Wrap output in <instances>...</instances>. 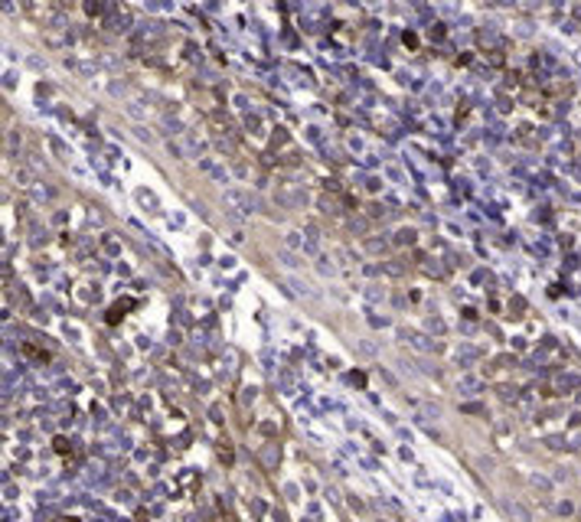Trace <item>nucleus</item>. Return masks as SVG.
Returning <instances> with one entry per match:
<instances>
[{
    "instance_id": "f257e3e1",
    "label": "nucleus",
    "mask_w": 581,
    "mask_h": 522,
    "mask_svg": "<svg viewBox=\"0 0 581 522\" xmlns=\"http://www.w3.org/2000/svg\"><path fill=\"white\" fill-rule=\"evenodd\" d=\"M222 206H226V216L232 219V222H245V219H251L258 212V199L245 186H229L226 193H222Z\"/></svg>"
},
{
    "instance_id": "f03ea898",
    "label": "nucleus",
    "mask_w": 581,
    "mask_h": 522,
    "mask_svg": "<svg viewBox=\"0 0 581 522\" xmlns=\"http://www.w3.org/2000/svg\"><path fill=\"white\" fill-rule=\"evenodd\" d=\"M284 284H288V288H290V290H294V294H297V297H307V300H314V297H317V290H314V284H307V281H300V278H294V274H290V278H284Z\"/></svg>"
},
{
    "instance_id": "7ed1b4c3",
    "label": "nucleus",
    "mask_w": 581,
    "mask_h": 522,
    "mask_svg": "<svg viewBox=\"0 0 581 522\" xmlns=\"http://www.w3.org/2000/svg\"><path fill=\"white\" fill-rule=\"evenodd\" d=\"M402 336H405V343H411L418 352H431V349H434V343H431V340H428L424 333H402Z\"/></svg>"
},
{
    "instance_id": "20e7f679",
    "label": "nucleus",
    "mask_w": 581,
    "mask_h": 522,
    "mask_svg": "<svg viewBox=\"0 0 581 522\" xmlns=\"http://www.w3.org/2000/svg\"><path fill=\"white\" fill-rule=\"evenodd\" d=\"M418 411H421V414H418V421H421V424H424V421H438L441 418V408L431 405V402H421V405H418Z\"/></svg>"
},
{
    "instance_id": "39448f33",
    "label": "nucleus",
    "mask_w": 581,
    "mask_h": 522,
    "mask_svg": "<svg viewBox=\"0 0 581 522\" xmlns=\"http://www.w3.org/2000/svg\"><path fill=\"white\" fill-rule=\"evenodd\" d=\"M503 509L513 516V519H519V522H532V516L526 513V509L519 506V503H510V499H503Z\"/></svg>"
},
{
    "instance_id": "423d86ee",
    "label": "nucleus",
    "mask_w": 581,
    "mask_h": 522,
    "mask_svg": "<svg viewBox=\"0 0 581 522\" xmlns=\"http://www.w3.org/2000/svg\"><path fill=\"white\" fill-rule=\"evenodd\" d=\"M124 111H127V115L134 117V121H147V117H150V111L144 108L141 102H127V105H124Z\"/></svg>"
},
{
    "instance_id": "0eeeda50",
    "label": "nucleus",
    "mask_w": 581,
    "mask_h": 522,
    "mask_svg": "<svg viewBox=\"0 0 581 522\" xmlns=\"http://www.w3.org/2000/svg\"><path fill=\"white\" fill-rule=\"evenodd\" d=\"M278 258H281V265L290 268V271H300V268H304V261H297V255H294V251H288V248H284Z\"/></svg>"
},
{
    "instance_id": "6e6552de",
    "label": "nucleus",
    "mask_w": 581,
    "mask_h": 522,
    "mask_svg": "<svg viewBox=\"0 0 581 522\" xmlns=\"http://www.w3.org/2000/svg\"><path fill=\"white\" fill-rule=\"evenodd\" d=\"M284 248H288V251H300V248H304V238H300V232H294V229H290V232L284 235Z\"/></svg>"
},
{
    "instance_id": "1a4fd4ad",
    "label": "nucleus",
    "mask_w": 581,
    "mask_h": 522,
    "mask_svg": "<svg viewBox=\"0 0 581 522\" xmlns=\"http://www.w3.org/2000/svg\"><path fill=\"white\" fill-rule=\"evenodd\" d=\"M320 212H323V216H337L340 203H337V199H330V196H320Z\"/></svg>"
},
{
    "instance_id": "9d476101",
    "label": "nucleus",
    "mask_w": 581,
    "mask_h": 522,
    "mask_svg": "<svg viewBox=\"0 0 581 522\" xmlns=\"http://www.w3.org/2000/svg\"><path fill=\"white\" fill-rule=\"evenodd\" d=\"M333 255L340 258V268H353L356 265V258H353V251H349V248H337Z\"/></svg>"
},
{
    "instance_id": "9b49d317",
    "label": "nucleus",
    "mask_w": 581,
    "mask_h": 522,
    "mask_svg": "<svg viewBox=\"0 0 581 522\" xmlns=\"http://www.w3.org/2000/svg\"><path fill=\"white\" fill-rule=\"evenodd\" d=\"M362 294L369 297V300H385V290L379 288V284H366V288H362Z\"/></svg>"
},
{
    "instance_id": "f8f14e48",
    "label": "nucleus",
    "mask_w": 581,
    "mask_h": 522,
    "mask_svg": "<svg viewBox=\"0 0 581 522\" xmlns=\"http://www.w3.org/2000/svg\"><path fill=\"white\" fill-rule=\"evenodd\" d=\"M317 268H320L327 278H330V274H337V265H330V258H327V255H317Z\"/></svg>"
},
{
    "instance_id": "ddd939ff",
    "label": "nucleus",
    "mask_w": 581,
    "mask_h": 522,
    "mask_svg": "<svg viewBox=\"0 0 581 522\" xmlns=\"http://www.w3.org/2000/svg\"><path fill=\"white\" fill-rule=\"evenodd\" d=\"M160 124L167 127V134H183V124H180V121H173V117H164Z\"/></svg>"
},
{
    "instance_id": "4468645a",
    "label": "nucleus",
    "mask_w": 581,
    "mask_h": 522,
    "mask_svg": "<svg viewBox=\"0 0 581 522\" xmlns=\"http://www.w3.org/2000/svg\"><path fill=\"white\" fill-rule=\"evenodd\" d=\"M399 245H415V229H402L399 232Z\"/></svg>"
},
{
    "instance_id": "2eb2a0df",
    "label": "nucleus",
    "mask_w": 581,
    "mask_h": 522,
    "mask_svg": "<svg viewBox=\"0 0 581 522\" xmlns=\"http://www.w3.org/2000/svg\"><path fill=\"white\" fill-rule=\"evenodd\" d=\"M356 352H366V356H376V343H369V340H359V343H356Z\"/></svg>"
},
{
    "instance_id": "dca6fc26",
    "label": "nucleus",
    "mask_w": 581,
    "mask_h": 522,
    "mask_svg": "<svg viewBox=\"0 0 581 522\" xmlns=\"http://www.w3.org/2000/svg\"><path fill=\"white\" fill-rule=\"evenodd\" d=\"M134 137H137V140H144V144H154V140H157L154 134H147V127H134Z\"/></svg>"
},
{
    "instance_id": "f3484780",
    "label": "nucleus",
    "mask_w": 581,
    "mask_h": 522,
    "mask_svg": "<svg viewBox=\"0 0 581 522\" xmlns=\"http://www.w3.org/2000/svg\"><path fill=\"white\" fill-rule=\"evenodd\" d=\"M366 248H369V251H385V245H382V242H372V238H369V242H366Z\"/></svg>"
}]
</instances>
